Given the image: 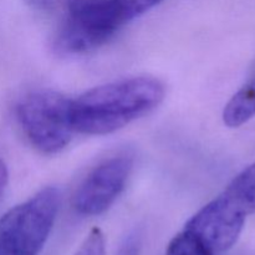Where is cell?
Listing matches in <instances>:
<instances>
[{
  "label": "cell",
  "mask_w": 255,
  "mask_h": 255,
  "mask_svg": "<svg viewBox=\"0 0 255 255\" xmlns=\"http://www.w3.org/2000/svg\"><path fill=\"white\" fill-rule=\"evenodd\" d=\"M139 251H141V236L138 233H132L124 242L117 255H139Z\"/></svg>",
  "instance_id": "12"
},
{
  "label": "cell",
  "mask_w": 255,
  "mask_h": 255,
  "mask_svg": "<svg viewBox=\"0 0 255 255\" xmlns=\"http://www.w3.org/2000/svg\"><path fill=\"white\" fill-rule=\"evenodd\" d=\"M71 102L57 92L36 91L17 104V121L35 148L55 154L70 143L75 132Z\"/></svg>",
  "instance_id": "4"
},
{
  "label": "cell",
  "mask_w": 255,
  "mask_h": 255,
  "mask_svg": "<svg viewBox=\"0 0 255 255\" xmlns=\"http://www.w3.org/2000/svg\"><path fill=\"white\" fill-rule=\"evenodd\" d=\"M106 254V241L100 228H92L75 255H105Z\"/></svg>",
  "instance_id": "11"
},
{
  "label": "cell",
  "mask_w": 255,
  "mask_h": 255,
  "mask_svg": "<svg viewBox=\"0 0 255 255\" xmlns=\"http://www.w3.org/2000/svg\"><path fill=\"white\" fill-rule=\"evenodd\" d=\"M132 164L131 157L119 156L95 167L72 197V206L77 213L99 216L106 212L125 189Z\"/></svg>",
  "instance_id": "5"
},
{
  "label": "cell",
  "mask_w": 255,
  "mask_h": 255,
  "mask_svg": "<svg viewBox=\"0 0 255 255\" xmlns=\"http://www.w3.org/2000/svg\"><path fill=\"white\" fill-rule=\"evenodd\" d=\"M121 16L122 21L127 22L133 17L139 16L147 10L159 4L162 0H112Z\"/></svg>",
  "instance_id": "10"
},
{
  "label": "cell",
  "mask_w": 255,
  "mask_h": 255,
  "mask_svg": "<svg viewBox=\"0 0 255 255\" xmlns=\"http://www.w3.org/2000/svg\"><path fill=\"white\" fill-rule=\"evenodd\" d=\"M222 198L242 216L255 212V162L242 171L221 194Z\"/></svg>",
  "instance_id": "7"
},
{
  "label": "cell",
  "mask_w": 255,
  "mask_h": 255,
  "mask_svg": "<svg viewBox=\"0 0 255 255\" xmlns=\"http://www.w3.org/2000/svg\"><path fill=\"white\" fill-rule=\"evenodd\" d=\"M59 192L46 187L0 218V255H39L59 211Z\"/></svg>",
  "instance_id": "3"
},
{
  "label": "cell",
  "mask_w": 255,
  "mask_h": 255,
  "mask_svg": "<svg viewBox=\"0 0 255 255\" xmlns=\"http://www.w3.org/2000/svg\"><path fill=\"white\" fill-rule=\"evenodd\" d=\"M166 255H216L203 242L191 232L186 231L177 234L167 247Z\"/></svg>",
  "instance_id": "9"
},
{
  "label": "cell",
  "mask_w": 255,
  "mask_h": 255,
  "mask_svg": "<svg viewBox=\"0 0 255 255\" xmlns=\"http://www.w3.org/2000/svg\"><path fill=\"white\" fill-rule=\"evenodd\" d=\"M247 217L232 208L222 196L197 212L184 229L201 239L214 254L231 249L241 237Z\"/></svg>",
  "instance_id": "6"
},
{
  "label": "cell",
  "mask_w": 255,
  "mask_h": 255,
  "mask_svg": "<svg viewBox=\"0 0 255 255\" xmlns=\"http://www.w3.org/2000/svg\"><path fill=\"white\" fill-rule=\"evenodd\" d=\"M164 86L151 76L120 80L95 87L71 102L75 132L109 134L149 114L162 102Z\"/></svg>",
  "instance_id": "1"
},
{
  "label": "cell",
  "mask_w": 255,
  "mask_h": 255,
  "mask_svg": "<svg viewBox=\"0 0 255 255\" xmlns=\"http://www.w3.org/2000/svg\"><path fill=\"white\" fill-rule=\"evenodd\" d=\"M255 117V77L233 95L223 111V121L228 127L243 126Z\"/></svg>",
  "instance_id": "8"
},
{
  "label": "cell",
  "mask_w": 255,
  "mask_h": 255,
  "mask_svg": "<svg viewBox=\"0 0 255 255\" xmlns=\"http://www.w3.org/2000/svg\"><path fill=\"white\" fill-rule=\"evenodd\" d=\"M59 20L56 47L80 54L101 46L125 24L112 0H27Z\"/></svg>",
  "instance_id": "2"
},
{
  "label": "cell",
  "mask_w": 255,
  "mask_h": 255,
  "mask_svg": "<svg viewBox=\"0 0 255 255\" xmlns=\"http://www.w3.org/2000/svg\"><path fill=\"white\" fill-rule=\"evenodd\" d=\"M7 177H9V174H7L6 166H5L4 162H2L1 159H0V197L2 196V193H4L5 188H6Z\"/></svg>",
  "instance_id": "13"
}]
</instances>
